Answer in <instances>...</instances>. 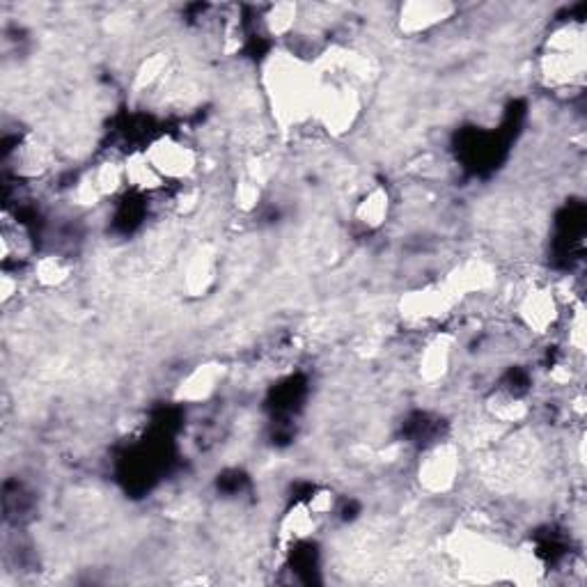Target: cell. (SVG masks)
Returning <instances> with one entry per match:
<instances>
[{
    "label": "cell",
    "mask_w": 587,
    "mask_h": 587,
    "mask_svg": "<svg viewBox=\"0 0 587 587\" xmlns=\"http://www.w3.org/2000/svg\"><path fill=\"white\" fill-rule=\"evenodd\" d=\"M539 76L555 92L581 88L585 76L583 21L560 23L551 30L539 58Z\"/></svg>",
    "instance_id": "1"
},
{
    "label": "cell",
    "mask_w": 587,
    "mask_h": 587,
    "mask_svg": "<svg viewBox=\"0 0 587 587\" xmlns=\"http://www.w3.org/2000/svg\"><path fill=\"white\" fill-rule=\"evenodd\" d=\"M416 477L420 489L429 496H445L455 491L461 477V450L457 443L441 441L422 452Z\"/></svg>",
    "instance_id": "2"
},
{
    "label": "cell",
    "mask_w": 587,
    "mask_h": 587,
    "mask_svg": "<svg viewBox=\"0 0 587 587\" xmlns=\"http://www.w3.org/2000/svg\"><path fill=\"white\" fill-rule=\"evenodd\" d=\"M514 310L521 326L535 335L551 333L562 319L558 294L546 285H532L523 289L519 299H516Z\"/></svg>",
    "instance_id": "3"
},
{
    "label": "cell",
    "mask_w": 587,
    "mask_h": 587,
    "mask_svg": "<svg viewBox=\"0 0 587 587\" xmlns=\"http://www.w3.org/2000/svg\"><path fill=\"white\" fill-rule=\"evenodd\" d=\"M145 159L150 161V166L156 170V175L166 182H184L189 179L198 163V154L191 145H186L184 140H177L172 136H163L147 147L143 152Z\"/></svg>",
    "instance_id": "4"
},
{
    "label": "cell",
    "mask_w": 587,
    "mask_h": 587,
    "mask_svg": "<svg viewBox=\"0 0 587 587\" xmlns=\"http://www.w3.org/2000/svg\"><path fill=\"white\" fill-rule=\"evenodd\" d=\"M455 7L448 3H409L399 10V28L406 35H420L450 19Z\"/></svg>",
    "instance_id": "5"
},
{
    "label": "cell",
    "mask_w": 587,
    "mask_h": 587,
    "mask_svg": "<svg viewBox=\"0 0 587 587\" xmlns=\"http://www.w3.org/2000/svg\"><path fill=\"white\" fill-rule=\"evenodd\" d=\"M452 354H455V340L450 335H436L429 340L425 351L420 354L422 379L429 383L443 379L452 367Z\"/></svg>",
    "instance_id": "6"
},
{
    "label": "cell",
    "mask_w": 587,
    "mask_h": 587,
    "mask_svg": "<svg viewBox=\"0 0 587 587\" xmlns=\"http://www.w3.org/2000/svg\"><path fill=\"white\" fill-rule=\"evenodd\" d=\"M223 377V367L221 365H200L195 367V370L186 377L182 383H179V390H177V397L184 399V402H205L211 395H214V390L218 388V383H221Z\"/></svg>",
    "instance_id": "7"
},
{
    "label": "cell",
    "mask_w": 587,
    "mask_h": 587,
    "mask_svg": "<svg viewBox=\"0 0 587 587\" xmlns=\"http://www.w3.org/2000/svg\"><path fill=\"white\" fill-rule=\"evenodd\" d=\"M390 214V195L383 186H374L372 191H367L356 205V221L367 230H377L383 225Z\"/></svg>",
    "instance_id": "8"
},
{
    "label": "cell",
    "mask_w": 587,
    "mask_h": 587,
    "mask_svg": "<svg viewBox=\"0 0 587 587\" xmlns=\"http://www.w3.org/2000/svg\"><path fill=\"white\" fill-rule=\"evenodd\" d=\"M262 23L266 33H269L271 37H285L292 33L296 23H299V5H292V3L271 5L262 17Z\"/></svg>",
    "instance_id": "9"
},
{
    "label": "cell",
    "mask_w": 587,
    "mask_h": 587,
    "mask_svg": "<svg viewBox=\"0 0 587 587\" xmlns=\"http://www.w3.org/2000/svg\"><path fill=\"white\" fill-rule=\"evenodd\" d=\"M211 280H214V257L207 250H200L186 266V287H189V292L198 294L205 292Z\"/></svg>",
    "instance_id": "10"
},
{
    "label": "cell",
    "mask_w": 587,
    "mask_h": 587,
    "mask_svg": "<svg viewBox=\"0 0 587 587\" xmlns=\"http://www.w3.org/2000/svg\"><path fill=\"white\" fill-rule=\"evenodd\" d=\"M72 273V266L62 255H44L42 260L35 262V278L44 287H58L65 283Z\"/></svg>",
    "instance_id": "11"
}]
</instances>
